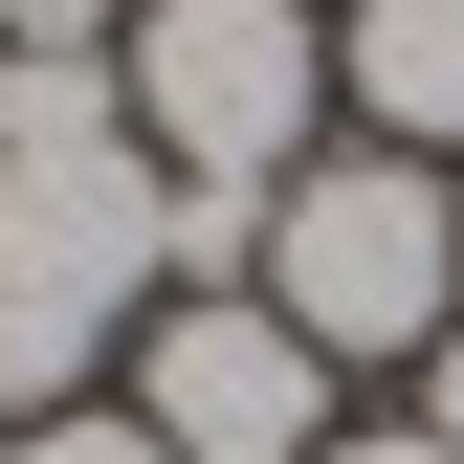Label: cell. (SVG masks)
Returning <instances> with one entry per match:
<instances>
[{"label":"cell","mask_w":464,"mask_h":464,"mask_svg":"<svg viewBox=\"0 0 464 464\" xmlns=\"http://www.w3.org/2000/svg\"><path fill=\"white\" fill-rule=\"evenodd\" d=\"M0 287L111 310V332L178 287V178H155L133 67H111V44H67V67H0Z\"/></svg>","instance_id":"1"},{"label":"cell","mask_w":464,"mask_h":464,"mask_svg":"<svg viewBox=\"0 0 464 464\" xmlns=\"http://www.w3.org/2000/svg\"><path fill=\"white\" fill-rule=\"evenodd\" d=\"M266 310L310 332L332 376H420L442 354V310H464V199H442V155H376V133H332L310 178L266 199Z\"/></svg>","instance_id":"2"},{"label":"cell","mask_w":464,"mask_h":464,"mask_svg":"<svg viewBox=\"0 0 464 464\" xmlns=\"http://www.w3.org/2000/svg\"><path fill=\"white\" fill-rule=\"evenodd\" d=\"M133 133H155V178H199V199H287L332 155V23L310 0H133Z\"/></svg>","instance_id":"3"},{"label":"cell","mask_w":464,"mask_h":464,"mask_svg":"<svg viewBox=\"0 0 464 464\" xmlns=\"http://www.w3.org/2000/svg\"><path fill=\"white\" fill-rule=\"evenodd\" d=\"M133 420L178 464H310L332 442V354L266 310V287H155L133 310Z\"/></svg>","instance_id":"4"},{"label":"cell","mask_w":464,"mask_h":464,"mask_svg":"<svg viewBox=\"0 0 464 464\" xmlns=\"http://www.w3.org/2000/svg\"><path fill=\"white\" fill-rule=\"evenodd\" d=\"M332 111H354L376 155H442L464 178V0H354V23H332Z\"/></svg>","instance_id":"5"},{"label":"cell","mask_w":464,"mask_h":464,"mask_svg":"<svg viewBox=\"0 0 464 464\" xmlns=\"http://www.w3.org/2000/svg\"><path fill=\"white\" fill-rule=\"evenodd\" d=\"M0 464H178V442H155L133 398H89V420H23V442H0Z\"/></svg>","instance_id":"6"},{"label":"cell","mask_w":464,"mask_h":464,"mask_svg":"<svg viewBox=\"0 0 464 464\" xmlns=\"http://www.w3.org/2000/svg\"><path fill=\"white\" fill-rule=\"evenodd\" d=\"M67 44H133V0H0V67H67Z\"/></svg>","instance_id":"7"},{"label":"cell","mask_w":464,"mask_h":464,"mask_svg":"<svg viewBox=\"0 0 464 464\" xmlns=\"http://www.w3.org/2000/svg\"><path fill=\"white\" fill-rule=\"evenodd\" d=\"M310 464H464V442H420V420H332Z\"/></svg>","instance_id":"8"},{"label":"cell","mask_w":464,"mask_h":464,"mask_svg":"<svg viewBox=\"0 0 464 464\" xmlns=\"http://www.w3.org/2000/svg\"><path fill=\"white\" fill-rule=\"evenodd\" d=\"M420 442H464V310H442V354H420Z\"/></svg>","instance_id":"9"},{"label":"cell","mask_w":464,"mask_h":464,"mask_svg":"<svg viewBox=\"0 0 464 464\" xmlns=\"http://www.w3.org/2000/svg\"><path fill=\"white\" fill-rule=\"evenodd\" d=\"M310 23H354V0H310Z\"/></svg>","instance_id":"10"},{"label":"cell","mask_w":464,"mask_h":464,"mask_svg":"<svg viewBox=\"0 0 464 464\" xmlns=\"http://www.w3.org/2000/svg\"><path fill=\"white\" fill-rule=\"evenodd\" d=\"M442 199H464V178H442Z\"/></svg>","instance_id":"11"}]
</instances>
